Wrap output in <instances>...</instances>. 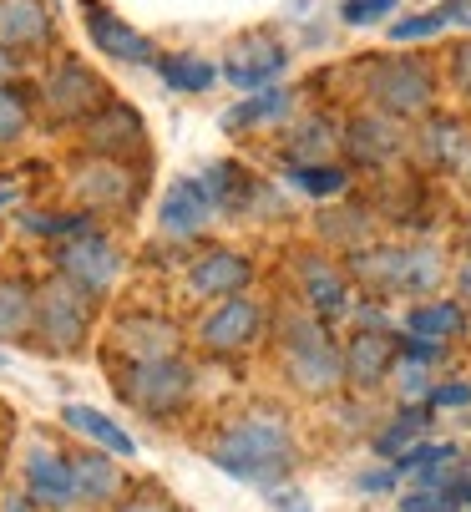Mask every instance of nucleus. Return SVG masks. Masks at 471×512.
I'll list each match as a JSON object with an SVG mask.
<instances>
[{
  "mask_svg": "<svg viewBox=\"0 0 471 512\" xmlns=\"http://www.w3.org/2000/svg\"><path fill=\"white\" fill-rule=\"evenodd\" d=\"M208 462L233 477V482H249V487H279L294 462H299V442L284 416L274 411H244L223 421L213 436H208Z\"/></svg>",
  "mask_w": 471,
  "mask_h": 512,
  "instance_id": "nucleus-1",
  "label": "nucleus"
},
{
  "mask_svg": "<svg viewBox=\"0 0 471 512\" xmlns=\"http://www.w3.org/2000/svg\"><path fill=\"white\" fill-rule=\"evenodd\" d=\"M102 315H107L102 300H92L87 289H76L71 279H61V274L46 269L36 279V315H31L26 350H36L46 360H76V355H87L92 340H97Z\"/></svg>",
  "mask_w": 471,
  "mask_h": 512,
  "instance_id": "nucleus-2",
  "label": "nucleus"
},
{
  "mask_svg": "<svg viewBox=\"0 0 471 512\" xmlns=\"http://www.w3.org/2000/svg\"><path fill=\"white\" fill-rule=\"evenodd\" d=\"M147 173L152 163H122V158H97V153H82L76 148L61 168V188H66V203L92 213L97 224H127V218L142 213L147 203Z\"/></svg>",
  "mask_w": 471,
  "mask_h": 512,
  "instance_id": "nucleus-3",
  "label": "nucleus"
},
{
  "mask_svg": "<svg viewBox=\"0 0 471 512\" xmlns=\"http://www.w3.org/2000/svg\"><path fill=\"white\" fill-rule=\"evenodd\" d=\"M345 269L375 300H426L446 284V254L436 244H360L345 254Z\"/></svg>",
  "mask_w": 471,
  "mask_h": 512,
  "instance_id": "nucleus-4",
  "label": "nucleus"
},
{
  "mask_svg": "<svg viewBox=\"0 0 471 512\" xmlns=\"http://www.w3.org/2000/svg\"><path fill=\"white\" fill-rule=\"evenodd\" d=\"M274 345H279V365H284V381L299 396L325 401L345 386V355L330 335L325 320H314L309 310H284L274 320Z\"/></svg>",
  "mask_w": 471,
  "mask_h": 512,
  "instance_id": "nucleus-5",
  "label": "nucleus"
},
{
  "mask_svg": "<svg viewBox=\"0 0 471 512\" xmlns=\"http://www.w3.org/2000/svg\"><path fill=\"white\" fill-rule=\"evenodd\" d=\"M107 376H112V391L147 421H173L198 396V365L188 355H168V360H112L107 355Z\"/></svg>",
  "mask_w": 471,
  "mask_h": 512,
  "instance_id": "nucleus-6",
  "label": "nucleus"
},
{
  "mask_svg": "<svg viewBox=\"0 0 471 512\" xmlns=\"http://www.w3.org/2000/svg\"><path fill=\"white\" fill-rule=\"evenodd\" d=\"M360 92H365L370 112L416 122V117L436 112V71L421 56H370L360 66Z\"/></svg>",
  "mask_w": 471,
  "mask_h": 512,
  "instance_id": "nucleus-7",
  "label": "nucleus"
},
{
  "mask_svg": "<svg viewBox=\"0 0 471 512\" xmlns=\"http://www.w3.org/2000/svg\"><path fill=\"white\" fill-rule=\"evenodd\" d=\"M46 269L51 274H61V279H71L76 289H87L92 300H112L117 295V284H122V274H127V244L107 229V224H97V229H87V234H76V239H66V244H56V249H46Z\"/></svg>",
  "mask_w": 471,
  "mask_h": 512,
  "instance_id": "nucleus-8",
  "label": "nucleus"
},
{
  "mask_svg": "<svg viewBox=\"0 0 471 512\" xmlns=\"http://www.w3.org/2000/svg\"><path fill=\"white\" fill-rule=\"evenodd\" d=\"M36 112H41V122L46 127H82L107 97H112V87L102 82V71L97 66H87L82 56H56L41 77H36Z\"/></svg>",
  "mask_w": 471,
  "mask_h": 512,
  "instance_id": "nucleus-9",
  "label": "nucleus"
},
{
  "mask_svg": "<svg viewBox=\"0 0 471 512\" xmlns=\"http://www.w3.org/2000/svg\"><path fill=\"white\" fill-rule=\"evenodd\" d=\"M254 279H259V264H254V254L249 249H239V244H193L188 254H183V264H178V284H183V295L188 300H203V305H213V300H228V295H244V289H254Z\"/></svg>",
  "mask_w": 471,
  "mask_h": 512,
  "instance_id": "nucleus-10",
  "label": "nucleus"
},
{
  "mask_svg": "<svg viewBox=\"0 0 471 512\" xmlns=\"http://www.w3.org/2000/svg\"><path fill=\"white\" fill-rule=\"evenodd\" d=\"M264 330H269V310L254 289H244V295H228V300L208 305V315L193 330V345L213 360H239L264 340Z\"/></svg>",
  "mask_w": 471,
  "mask_h": 512,
  "instance_id": "nucleus-11",
  "label": "nucleus"
},
{
  "mask_svg": "<svg viewBox=\"0 0 471 512\" xmlns=\"http://www.w3.org/2000/svg\"><path fill=\"white\" fill-rule=\"evenodd\" d=\"M183 350H188L183 325L157 305H122L107 320V355L112 360H168Z\"/></svg>",
  "mask_w": 471,
  "mask_h": 512,
  "instance_id": "nucleus-12",
  "label": "nucleus"
},
{
  "mask_svg": "<svg viewBox=\"0 0 471 512\" xmlns=\"http://www.w3.org/2000/svg\"><path fill=\"white\" fill-rule=\"evenodd\" d=\"M294 295H299V310H309L314 320L340 325V320H350L360 289H355L345 259H335L325 249H304V254H294Z\"/></svg>",
  "mask_w": 471,
  "mask_h": 512,
  "instance_id": "nucleus-13",
  "label": "nucleus"
},
{
  "mask_svg": "<svg viewBox=\"0 0 471 512\" xmlns=\"http://www.w3.org/2000/svg\"><path fill=\"white\" fill-rule=\"evenodd\" d=\"M76 148L97 153V158H122V163H152V142H147V122L137 107L107 97L82 127H76Z\"/></svg>",
  "mask_w": 471,
  "mask_h": 512,
  "instance_id": "nucleus-14",
  "label": "nucleus"
},
{
  "mask_svg": "<svg viewBox=\"0 0 471 512\" xmlns=\"http://www.w3.org/2000/svg\"><path fill=\"white\" fill-rule=\"evenodd\" d=\"M152 224H157V234H163L168 244H178V249L203 244V239L213 234V224H218V208H213L203 178H198V173L173 178V183L163 188V198H157V218H152Z\"/></svg>",
  "mask_w": 471,
  "mask_h": 512,
  "instance_id": "nucleus-15",
  "label": "nucleus"
},
{
  "mask_svg": "<svg viewBox=\"0 0 471 512\" xmlns=\"http://www.w3.org/2000/svg\"><path fill=\"white\" fill-rule=\"evenodd\" d=\"M284 71H289V46L274 31H244L239 41H228L218 77L233 92H259V87H274Z\"/></svg>",
  "mask_w": 471,
  "mask_h": 512,
  "instance_id": "nucleus-16",
  "label": "nucleus"
},
{
  "mask_svg": "<svg viewBox=\"0 0 471 512\" xmlns=\"http://www.w3.org/2000/svg\"><path fill=\"white\" fill-rule=\"evenodd\" d=\"M21 482H26V502L36 512H71L76 507V482H71V462L66 452H56L46 436H31L21 452Z\"/></svg>",
  "mask_w": 471,
  "mask_h": 512,
  "instance_id": "nucleus-17",
  "label": "nucleus"
},
{
  "mask_svg": "<svg viewBox=\"0 0 471 512\" xmlns=\"http://www.w3.org/2000/svg\"><path fill=\"white\" fill-rule=\"evenodd\" d=\"M198 178H203V188H208L218 218H259V213L274 203V188H269L264 178H254V168L239 163V158H218V163H208Z\"/></svg>",
  "mask_w": 471,
  "mask_h": 512,
  "instance_id": "nucleus-18",
  "label": "nucleus"
},
{
  "mask_svg": "<svg viewBox=\"0 0 471 512\" xmlns=\"http://www.w3.org/2000/svg\"><path fill=\"white\" fill-rule=\"evenodd\" d=\"M340 148H345L350 168H390L406 153V132L385 112H360L340 127Z\"/></svg>",
  "mask_w": 471,
  "mask_h": 512,
  "instance_id": "nucleus-19",
  "label": "nucleus"
},
{
  "mask_svg": "<svg viewBox=\"0 0 471 512\" xmlns=\"http://www.w3.org/2000/svg\"><path fill=\"white\" fill-rule=\"evenodd\" d=\"M76 11H82L87 41H92L102 56H112V61H122V66H152V56H157L152 36H142L137 26H127L117 11L102 6V0H76Z\"/></svg>",
  "mask_w": 471,
  "mask_h": 512,
  "instance_id": "nucleus-20",
  "label": "nucleus"
},
{
  "mask_svg": "<svg viewBox=\"0 0 471 512\" xmlns=\"http://www.w3.org/2000/svg\"><path fill=\"white\" fill-rule=\"evenodd\" d=\"M66 462H71V482H76V507H112L127 492L122 462L102 447H76V452H66Z\"/></svg>",
  "mask_w": 471,
  "mask_h": 512,
  "instance_id": "nucleus-21",
  "label": "nucleus"
},
{
  "mask_svg": "<svg viewBox=\"0 0 471 512\" xmlns=\"http://www.w3.org/2000/svg\"><path fill=\"white\" fill-rule=\"evenodd\" d=\"M0 46L16 56H36L56 46V16L46 0H0Z\"/></svg>",
  "mask_w": 471,
  "mask_h": 512,
  "instance_id": "nucleus-22",
  "label": "nucleus"
},
{
  "mask_svg": "<svg viewBox=\"0 0 471 512\" xmlns=\"http://www.w3.org/2000/svg\"><path fill=\"white\" fill-rule=\"evenodd\" d=\"M345 386L355 391H375L390 381V365H396V330H355L345 345Z\"/></svg>",
  "mask_w": 471,
  "mask_h": 512,
  "instance_id": "nucleus-23",
  "label": "nucleus"
},
{
  "mask_svg": "<svg viewBox=\"0 0 471 512\" xmlns=\"http://www.w3.org/2000/svg\"><path fill=\"white\" fill-rule=\"evenodd\" d=\"M11 224H16V234H21L26 244L56 249V244L76 239V234L97 229V218H92V213H82V208H71V203H26V208L11 218Z\"/></svg>",
  "mask_w": 471,
  "mask_h": 512,
  "instance_id": "nucleus-24",
  "label": "nucleus"
},
{
  "mask_svg": "<svg viewBox=\"0 0 471 512\" xmlns=\"http://www.w3.org/2000/svg\"><path fill=\"white\" fill-rule=\"evenodd\" d=\"M61 426H66L71 436H82L87 447H102V452H112L117 462H132V457H137L132 431H127L117 416H107L102 406H87V401H66V406H61Z\"/></svg>",
  "mask_w": 471,
  "mask_h": 512,
  "instance_id": "nucleus-25",
  "label": "nucleus"
},
{
  "mask_svg": "<svg viewBox=\"0 0 471 512\" xmlns=\"http://www.w3.org/2000/svg\"><path fill=\"white\" fill-rule=\"evenodd\" d=\"M406 335L411 340H436V345H451V340H461L466 335V325H471V310L461 305V300H436V295H426V300H416L411 310H406Z\"/></svg>",
  "mask_w": 471,
  "mask_h": 512,
  "instance_id": "nucleus-26",
  "label": "nucleus"
},
{
  "mask_svg": "<svg viewBox=\"0 0 471 512\" xmlns=\"http://www.w3.org/2000/svg\"><path fill=\"white\" fill-rule=\"evenodd\" d=\"M36 315V274L6 269L0 274V345H26Z\"/></svg>",
  "mask_w": 471,
  "mask_h": 512,
  "instance_id": "nucleus-27",
  "label": "nucleus"
},
{
  "mask_svg": "<svg viewBox=\"0 0 471 512\" xmlns=\"http://www.w3.org/2000/svg\"><path fill=\"white\" fill-rule=\"evenodd\" d=\"M289 112H294L289 87H259V92H244L218 122H223V132H259V127H279Z\"/></svg>",
  "mask_w": 471,
  "mask_h": 512,
  "instance_id": "nucleus-28",
  "label": "nucleus"
},
{
  "mask_svg": "<svg viewBox=\"0 0 471 512\" xmlns=\"http://www.w3.org/2000/svg\"><path fill=\"white\" fill-rule=\"evenodd\" d=\"M466 142H471L466 122L426 112V117H421V132H416L411 148H416V158H421L426 168H456V163H461V153H466Z\"/></svg>",
  "mask_w": 471,
  "mask_h": 512,
  "instance_id": "nucleus-29",
  "label": "nucleus"
},
{
  "mask_svg": "<svg viewBox=\"0 0 471 512\" xmlns=\"http://www.w3.org/2000/svg\"><path fill=\"white\" fill-rule=\"evenodd\" d=\"M340 148V122L314 112V117H299L284 137V163H330Z\"/></svg>",
  "mask_w": 471,
  "mask_h": 512,
  "instance_id": "nucleus-30",
  "label": "nucleus"
},
{
  "mask_svg": "<svg viewBox=\"0 0 471 512\" xmlns=\"http://www.w3.org/2000/svg\"><path fill=\"white\" fill-rule=\"evenodd\" d=\"M152 71L178 97H198V92H208L218 82V66L208 56H198V51H157L152 56Z\"/></svg>",
  "mask_w": 471,
  "mask_h": 512,
  "instance_id": "nucleus-31",
  "label": "nucleus"
},
{
  "mask_svg": "<svg viewBox=\"0 0 471 512\" xmlns=\"http://www.w3.org/2000/svg\"><path fill=\"white\" fill-rule=\"evenodd\" d=\"M284 183L294 188V193H304V198H320V203H330V198H345L350 193V183H355V173H350V163H284Z\"/></svg>",
  "mask_w": 471,
  "mask_h": 512,
  "instance_id": "nucleus-32",
  "label": "nucleus"
},
{
  "mask_svg": "<svg viewBox=\"0 0 471 512\" xmlns=\"http://www.w3.org/2000/svg\"><path fill=\"white\" fill-rule=\"evenodd\" d=\"M451 26L471 31V0H441V6H431L421 16L396 21V26H390V41H431V36H446Z\"/></svg>",
  "mask_w": 471,
  "mask_h": 512,
  "instance_id": "nucleus-33",
  "label": "nucleus"
},
{
  "mask_svg": "<svg viewBox=\"0 0 471 512\" xmlns=\"http://www.w3.org/2000/svg\"><path fill=\"white\" fill-rule=\"evenodd\" d=\"M36 127V97L21 82H0V153L21 148Z\"/></svg>",
  "mask_w": 471,
  "mask_h": 512,
  "instance_id": "nucleus-34",
  "label": "nucleus"
},
{
  "mask_svg": "<svg viewBox=\"0 0 471 512\" xmlns=\"http://www.w3.org/2000/svg\"><path fill=\"white\" fill-rule=\"evenodd\" d=\"M426 416H431L426 406H401V411H396V421L375 431V452H380L385 462H396L401 452H411V447L421 442V436H426V426H431Z\"/></svg>",
  "mask_w": 471,
  "mask_h": 512,
  "instance_id": "nucleus-35",
  "label": "nucleus"
},
{
  "mask_svg": "<svg viewBox=\"0 0 471 512\" xmlns=\"http://www.w3.org/2000/svg\"><path fill=\"white\" fill-rule=\"evenodd\" d=\"M390 381H396V391H401V406H426V396H431V365H421V360H406V355H396V365H390Z\"/></svg>",
  "mask_w": 471,
  "mask_h": 512,
  "instance_id": "nucleus-36",
  "label": "nucleus"
},
{
  "mask_svg": "<svg viewBox=\"0 0 471 512\" xmlns=\"http://www.w3.org/2000/svg\"><path fill=\"white\" fill-rule=\"evenodd\" d=\"M112 512H173V502L163 487H132L112 502Z\"/></svg>",
  "mask_w": 471,
  "mask_h": 512,
  "instance_id": "nucleus-37",
  "label": "nucleus"
},
{
  "mask_svg": "<svg viewBox=\"0 0 471 512\" xmlns=\"http://www.w3.org/2000/svg\"><path fill=\"white\" fill-rule=\"evenodd\" d=\"M390 11H396V0H345L340 21L345 26H370V21H385Z\"/></svg>",
  "mask_w": 471,
  "mask_h": 512,
  "instance_id": "nucleus-38",
  "label": "nucleus"
},
{
  "mask_svg": "<svg viewBox=\"0 0 471 512\" xmlns=\"http://www.w3.org/2000/svg\"><path fill=\"white\" fill-rule=\"evenodd\" d=\"M446 71H451V87H456V92L471 102V36L451 46V61H446Z\"/></svg>",
  "mask_w": 471,
  "mask_h": 512,
  "instance_id": "nucleus-39",
  "label": "nucleus"
},
{
  "mask_svg": "<svg viewBox=\"0 0 471 512\" xmlns=\"http://www.w3.org/2000/svg\"><path fill=\"white\" fill-rule=\"evenodd\" d=\"M26 178L21 173H0V218H16L26 208Z\"/></svg>",
  "mask_w": 471,
  "mask_h": 512,
  "instance_id": "nucleus-40",
  "label": "nucleus"
},
{
  "mask_svg": "<svg viewBox=\"0 0 471 512\" xmlns=\"http://www.w3.org/2000/svg\"><path fill=\"white\" fill-rule=\"evenodd\" d=\"M441 406H471V386L466 381H436L431 396H426V411H441Z\"/></svg>",
  "mask_w": 471,
  "mask_h": 512,
  "instance_id": "nucleus-41",
  "label": "nucleus"
},
{
  "mask_svg": "<svg viewBox=\"0 0 471 512\" xmlns=\"http://www.w3.org/2000/svg\"><path fill=\"white\" fill-rule=\"evenodd\" d=\"M396 482H401V477H396V467H375V472H360V477H355V487H360V492H390Z\"/></svg>",
  "mask_w": 471,
  "mask_h": 512,
  "instance_id": "nucleus-42",
  "label": "nucleus"
},
{
  "mask_svg": "<svg viewBox=\"0 0 471 512\" xmlns=\"http://www.w3.org/2000/svg\"><path fill=\"white\" fill-rule=\"evenodd\" d=\"M274 512H309V497L304 492H289V487H274Z\"/></svg>",
  "mask_w": 471,
  "mask_h": 512,
  "instance_id": "nucleus-43",
  "label": "nucleus"
},
{
  "mask_svg": "<svg viewBox=\"0 0 471 512\" xmlns=\"http://www.w3.org/2000/svg\"><path fill=\"white\" fill-rule=\"evenodd\" d=\"M21 71H26V56L0 46V82H21Z\"/></svg>",
  "mask_w": 471,
  "mask_h": 512,
  "instance_id": "nucleus-44",
  "label": "nucleus"
},
{
  "mask_svg": "<svg viewBox=\"0 0 471 512\" xmlns=\"http://www.w3.org/2000/svg\"><path fill=\"white\" fill-rule=\"evenodd\" d=\"M456 173H461V178L471 183V142H466V153H461V163H456Z\"/></svg>",
  "mask_w": 471,
  "mask_h": 512,
  "instance_id": "nucleus-45",
  "label": "nucleus"
},
{
  "mask_svg": "<svg viewBox=\"0 0 471 512\" xmlns=\"http://www.w3.org/2000/svg\"><path fill=\"white\" fill-rule=\"evenodd\" d=\"M6 512H36V507H31L26 497H16V502H6Z\"/></svg>",
  "mask_w": 471,
  "mask_h": 512,
  "instance_id": "nucleus-46",
  "label": "nucleus"
},
{
  "mask_svg": "<svg viewBox=\"0 0 471 512\" xmlns=\"http://www.w3.org/2000/svg\"><path fill=\"white\" fill-rule=\"evenodd\" d=\"M71 512H76V507H71Z\"/></svg>",
  "mask_w": 471,
  "mask_h": 512,
  "instance_id": "nucleus-47",
  "label": "nucleus"
}]
</instances>
